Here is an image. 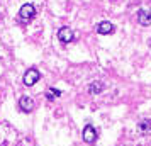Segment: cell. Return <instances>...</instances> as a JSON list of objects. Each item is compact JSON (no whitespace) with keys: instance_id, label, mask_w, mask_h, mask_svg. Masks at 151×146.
<instances>
[{"instance_id":"obj_2","label":"cell","mask_w":151,"mask_h":146,"mask_svg":"<svg viewBox=\"0 0 151 146\" xmlns=\"http://www.w3.org/2000/svg\"><path fill=\"white\" fill-rule=\"evenodd\" d=\"M34 15H36V9H34L32 4H26V5H22L21 10H19V17H21V21L29 22Z\"/></svg>"},{"instance_id":"obj_7","label":"cell","mask_w":151,"mask_h":146,"mask_svg":"<svg viewBox=\"0 0 151 146\" xmlns=\"http://www.w3.org/2000/svg\"><path fill=\"white\" fill-rule=\"evenodd\" d=\"M137 22L141 26H150L151 24V10H146V9H141L137 12Z\"/></svg>"},{"instance_id":"obj_3","label":"cell","mask_w":151,"mask_h":146,"mask_svg":"<svg viewBox=\"0 0 151 146\" xmlns=\"http://www.w3.org/2000/svg\"><path fill=\"white\" fill-rule=\"evenodd\" d=\"M73 37H75V32H73V29L70 27H61L60 31H58V39L61 42H71L73 41Z\"/></svg>"},{"instance_id":"obj_1","label":"cell","mask_w":151,"mask_h":146,"mask_svg":"<svg viewBox=\"0 0 151 146\" xmlns=\"http://www.w3.org/2000/svg\"><path fill=\"white\" fill-rule=\"evenodd\" d=\"M39 78H41V73H39L37 70L31 68L24 73V85H26V87H32L34 83L39 82Z\"/></svg>"},{"instance_id":"obj_6","label":"cell","mask_w":151,"mask_h":146,"mask_svg":"<svg viewBox=\"0 0 151 146\" xmlns=\"http://www.w3.org/2000/svg\"><path fill=\"white\" fill-rule=\"evenodd\" d=\"M95 29H97V32H99V34H102V36L112 34V32H114V24L109 22V21H102V22H99V24H97Z\"/></svg>"},{"instance_id":"obj_4","label":"cell","mask_w":151,"mask_h":146,"mask_svg":"<svg viewBox=\"0 0 151 146\" xmlns=\"http://www.w3.org/2000/svg\"><path fill=\"white\" fill-rule=\"evenodd\" d=\"M19 109L22 112H32L34 111V100L29 97V95L21 97V100H19Z\"/></svg>"},{"instance_id":"obj_9","label":"cell","mask_w":151,"mask_h":146,"mask_svg":"<svg viewBox=\"0 0 151 146\" xmlns=\"http://www.w3.org/2000/svg\"><path fill=\"white\" fill-rule=\"evenodd\" d=\"M137 127H139V131H141V132L151 131V119H143V121L137 124Z\"/></svg>"},{"instance_id":"obj_10","label":"cell","mask_w":151,"mask_h":146,"mask_svg":"<svg viewBox=\"0 0 151 146\" xmlns=\"http://www.w3.org/2000/svg\"><path fill=\"white\" fill-rule=\"evenodd\" d=\"M60 95H61V92H60V90H56V88H49L48 93H46V97H48L49 100H53L55 97H60Z\"/></svg>"},{"instance_id":"obj_5","label":"cell","mask_w":151,"mask_h":146,"mask_svg":"<svg viewBox=\"0 0 151 146\" xmlns=\"http://www.w3.org/2000/svg\"><path fill=\"white\" fill-rule=\"evenodd\" d=\"M83 139H85V143H88V145L95 143V139H97V131L93 129V126L87 124L85 127H83Z\"/></svg>"},{"instance_id":"obj_8","label":"cell","mask_w":151,"mask_h":146,"mask_svg":"<svg viewBox=\"0 0 151 146\" xmlns=\"http://www.w3.org/2000/svg\"><path fill=\"white\" fill-rule=\"evenodd\" d=\"M104 87H105V85H104L102 82H99V80H97V82H92V83L88 85V93H92V95H93V93H100V92L104 90Z\"/></svg>"}]
</instances>
